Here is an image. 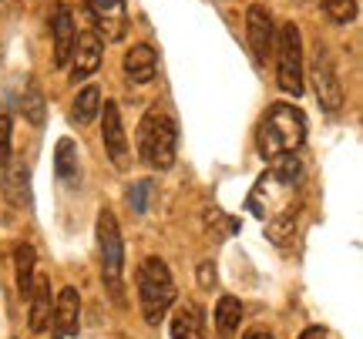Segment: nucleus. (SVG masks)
I'll return each instance as SVG.
<instances>
[{"label":"nucleus","mask_w":363,"mask_h":339,"mask_svg":"<svg viewBox=\"0 0 363 339\" xmlns=\"http://www.w3.org/2000/svg\"><path fill=\"white\" fill-rule=\"evenodd\" d=\"M11 148H13V125L7 115H0V168L11 165Z\"/></svg>","instance_id":"24"},{"label":"nucleus","mask_w":363,"mask_h":339,"mask_svg":"<svg viewBox=\"0 0 363 339\" xmlns=\"http://www.w3.org/2000/svg\"><path fill=\"white\" fill-rule=\"evenodd\" d=\"M199 279H202V286H208V282H216V269H212L208 262H202V269H199Z\"/></svg>","instance_id":"26"},{"label":"nucleus","mask_w":363,"mask_h":339,"mask_svg":"<svg viewBox=\"0 0 363 339\" xmlns=\"http://www.w3.org/2000/svg\"><path fill=\"white\" fill-rule=\"evenodd\" d=\"M135 286H138V306H142L145 323L158 326L175 306V279H172L169 265L158 255L145 259L138 265V272H135Z\"/></svg>","instance_id":"3"},{"label":"nucleus","mask_w":363,"mask_h":339,"mask_svg":"<svg viewBox=\"0 0 363 339\" xmlns=\"http://www.w3.org/2000/svg\"><path fill=\"white\" fill-rule=\"evenodd\" d=\"M330 21L337 24H353L357 21V0H320Z\"/></svg>","instance_id":"22"},{"label":"nucleus","mask_w":363,"mask_h":339,"mask_svg":"<svg viewBox=\"0 0 363 339\" xmlns=\"http://www.w3.org/2000/svg\"><path fill=\"white\" fill-rule=\"evenodd\" d=\"M306 115L299 111L296 105H286V101H276V105L266 111L259 125V134H256V148H259L262 161H276L283 155H296L303 142H306Z\"/></svg>","instance_id":"1"},{"label":"nucleus","mask_w":363,"mask_h":339,"mask_svg":"<svg viewBox=\"0 0 363 339\" xmlns=\"http://www.w3.org/2000/svg\"><path fill=\"white\" fill-rule=\"evenodd\" d=\"M242 323V302L235 299V296H222L219 306H216V329H219V336H235V329Z\"/></svg>","instance_id":"18"},{"label":"nucleus","mask_w":363,"mask_h":339,"mask_svg":"<svg viewBox=\"0 0 363 339\" xmlns=\"http://www.w3.org/2000/svg\"><path fill=\"white\" fill-rule=\"evenodd\" d=\"M310 78H313V91L320 98V105H323L330 115H337L340 108H343V84H340L337 64H333V57H330V51H326L323 44L313 51Z\"/></svg>","instance_id":"6"},{"label":"nucleus","mask_w":363,"mask_h":339,"mask_svg":"<svg viewBox=\"0 0 363 339\" xmlns=\"http://www.w3.org/2000/svg\"><path fill=\"white\" fill-rule=\"evenodd\" d=\"M242 339H276V336H272L269 329H262V326H252V329H249V333H246V336H242Z\"/></svg>","instance_id":"27"},{"label":"nucleus","mask_w":363,"mask_h":339,"mask_svg":"<svg viewBox=\"0 0 363 339\" xmlns=\"http://www.w3.org/2000/svg\"><path fill=\"white\" fill-rule=\"evenodd\" d=\"M98 255H101V279L108 292L121 299V275H125V242L121 229L111 209H101L98 215Z\"/></svg>","instance_id":"5"},{"label":"nucleus","mask_w":363,"mask_h":339,"mask_svg":"<svg viewBox=\"0 0 363 339\" xmlns=\"http://www.w3.org/2000/svg\"><path fill=\"white\" fill-rule=\"evenodd\" d=\"M101 138H104V151L111 158L115 168L128 165V138H125V125H121V111L115 101H104L101 105Z\"/></svg>","instance_id":"10"},{"label":"nucleus","mask_w":363,"mask_h":339,"mask_svg":"<svg viewBox=\"0 0 363 339\" xmlns=\"http://www.w3.org/2000/svg\"><path fill=\"white\" fill-rule=\"evenodd\" d=\"M51 38H54V67H67V61H71V47H74V38H78L74 13H71L67 4H54Z\"/></svg>","instance_id":"12"},{"label":"nucleus","mask_w":363,"mask_h":339,"mask_svg":"<svg viewBox=\"0 0 363 339\" xmlns=\"http://www.w3.org/2000/svg\"><path fill=\"white\" fill-rule=\"evenodd\" d=\"M7 175H4V195L11 205L17 209H30V168H27L24 161H17V165H4Z\"/></svg>","instance_id":"16"},{"label":"nucleus","mask_w":363,"mask_h":339,"mask_svg":"<svg viewBox=\"0 0 363 339\" xmlns=\"http://www.w3.org/2000/svg\"><path fill=\"white\" fill-rule=\"evenodd\" d=\"M101 111V88L98 84H88L84 91L74 98V121L78 125H91L94 117Z\"/></svg>","instance_id":"20"},{"label":"nucleus","mask_w":363,"mask_h":339,"mask_svg":"<svg viewBox=\"0 0 363 339\" xmlns=\"http://www.w3.org/2000/svg\"><path fill=\"white\" fill-rule=\"evenodd\" d=\"M299 339H333V336H330V329H323V326H310Z\"/></svg>","instance_id":"25"},{"label":"nucleus","mask_w":363,"mask_h":339,"mask_svg":"<svg viewBox=\"0 0 363 339\" xmlns=\"http://www.w3.org/2000/svg\"><path fill=\"white\" fill-rule=\"evenodd\" d=\"M172 339H208L206 336V313L195 302H182L172 316Z\"/></svg>","instance_id":"15"},{"label":"nucleus","mask_w":363,"mask_h":339,"mask_svg":"<svg viewBox=\"0 0 363 339\" xmlns=\"http://www.w3.org/2000/svg\"><path fill=\"white\" fill-rule=\"evenodd\" d=\"M155 71H158V57H155V47H152V44H135V47H128V54H125V74H128L131 84L155 81Z\"/></svg>","instance_id":"13"},{"label":"nucleus","mask_w":363,"mask_h":339,"mask_svg":"<svg viewBox=\"0 0 363 339\" xmlns=\"http://www.w3.org/2000/svg\"><path fill=\"white\" fill-rule=\"evenodd\" d=\"M175 151H179V125L172 121V115L165 111H145V117L138 121V155L148 168L169 171L175 165Z\"/></svg>","instance_id":"2"},{"label":"nucleus","mask_w":363,"mask_h":339,"mask_svg":"<svg viewBox=\"0 0 363 339\" xmlns=\"http://www.w3.org/2000/svg\"><path fill=\"white\" fill-rule=\"evenodd\" d=\"M101 38H98V30H81L78 38H74V47H71V81L78 84V81H88L91 74H98V67H101Z\"/></svg>","instance_id":"9"},{"label":"nucleus","mask_w":363,"mask_h":339,"mask_svg":"<svg viewBox=\"0 0 363 339\" xmlns=\"http://www.w3.org/2000/svg\"><path fill=\"white\" fill-rule=\"evenodd\" d=\"M13 262H17V292H21V299L30 296V289H34V248L30 246H17L13 248Z\"/></svg>","instance_id":"19"},{"label":"nucleus","mask_w":363,"mask_h":339,"mask_svg":"<svg viewBox=\"0 0 363 339\" xmlns=\"http://www.w3.org/2000/svg\"><path fill=\"white\" fill-rule=\"evenodd\" d=\"M21 111H24V117L34 125V128L44 125V94H40V88L34 84V81L27 84V94H24V101H21Z\"/></svg>","instance_id":"21"},{"label":"nucleus","mask_w":363,"mask_h":339,"mask_svg":"<svg viewBox=\"0 0 363 339\" xmlns=\"http://www.w3.org/2000/svg\"><path fill=\"white\" fill-rule=\"evenodd\" d=\"M152 195H155V182H152V178H142V182H135V185L128 188L131 209L138 212V215H145V212H148V202H152Z\"/></svg>","instance_id":"23"},{"label":"nucleus","mask_w":363,"mask_h":339,"mask_svg":"<svg viewBox=\"0 0 363 339\" xmlns=\"http://www.w3.org/2000/svg\"><path fill=\"white\" fill-rule=\"evenodd\" d=\"M54 171L65 185H81V165H78V144L71 138H61L57 148H54Z\"/></svg>","instance_id":"17"},{"label":"nucleus","mask_w":363,"mask_h":339,"mask_svg":"<svg viewBox=\"0 0 363 339\" xmlns=\"http://www.w3.org/2000/svg\"><path fill=\"white\" fill-rule=\"evenodd\" d=\"M246 38L252 61L266 67V61L272 57V44H276V24H272V13L262 4H252L246 11Z\"/></svg>","instance_id":"7"},{"label":"nucleus","mask_w":363,"mask_h":339,"mask_svg":"<svg viewBox=\"0 0 363 339\" xmlns=\"http://www.w3.org/2000/svg\"><path fill=\"white\" fill-rule=\"evenodd\" d=\"M88 13L94 21V30L98 38L104 40H125L128 34V7L125 0H88Z\"/></svg>","instance_id":"8"},{"label":"nucleus","mask_w":363,"mask_h":339,"mask_svg":"<svg viewBox=\"0 0 363 339\" xmlns=\"http://www.w3.org/2000/svg\"><path fill=\"white\" fill-rule=\"evenodd\" d=\"M78 326H81V296H78V289H74V286H65L61 292H57L54 309H51L54 339L78 336Z\"/></svg>","instance_id":"11"},{"label":"nucleus","mask_w":363,"mask_h":339,"mask_svg":"<svg viewBox=\"0 0 363 339\" xmlns=\"http://www.w3.org/2000/svg\"><path fill=\"white\" fill-rule=\"evenodd\" d=\"M30 333H44L51 329V309H54V299H51V279H34V289H30Z\"/></svg>","instance_id":"14"},{"label":"nucleus","mask_w":363,"mask_h":339,"mask_svg":"<svg viewBox=\"0 0 363 339\" xmlns=\"http://www.w3.org/2000/svg\"><path fill=\"white\" fill-rule=\"evenodd\" d=\"M272 54H276V84L279 91L299 98L303 94V84H306V67H303V34L299 27L289 21L276 30V44H272Z\"/></svg>","instance_id":"4"}]
</instances>
